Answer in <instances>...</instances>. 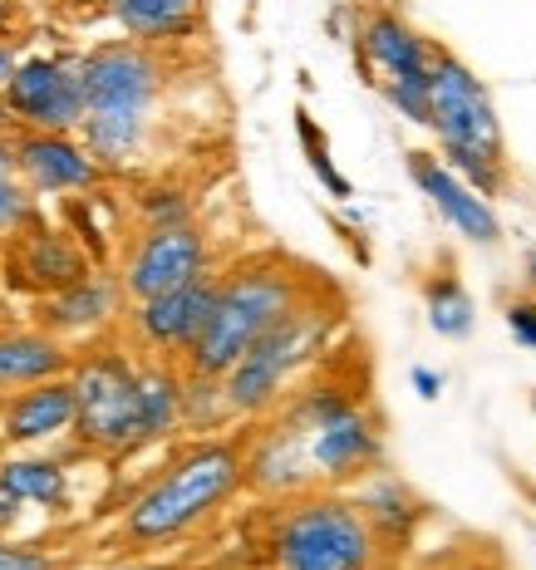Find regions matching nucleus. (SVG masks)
Listing matches in <instances>:
<instances>
[{
  "mask_svg": "<svg viewBox=\"0 0 536 570\" xmlns=\"http://www.w3.org/2000/svg\"><path fill=\"white\" fill-rule=\"evenodd\" d=\"M301 276L281 261H246L232 276H222L217 305L207 315V330L187 350V370L226 379L242 364V354L266 335L271 325H281L285 315L301 305Z\"/></svg>",
  "mask_w": 536,
  "mask_h": 570,
  "instance_id": "nucleus-1",
  "label": "nucleus"
},
{
  "mask_svg": "<svg viewBox=\"0 0 536 570\" xmlns=\"http://www.w3.org/2000/svg\"><path fill=\"white\" fill-rule=\"evenodd\" d=\"M242 482H246V458L236 443L187 448V453L134 502V512H128V537L143 541V546L183 537V531H193L197 521H207L222 502H232V492Z\"/></svg>",
  "mask_w": 536,
  "mask_h": 570,
  "instance_id": "nucleus-2",
  "label": "nucleus"
},
{
  "mask_svg": "<svg viewBox=\"0 0 536 570\" xmlns=\"http://www.w3.org/2000/svg\"><path fill=\"white\" fill-rule=\"evenodd\" d=\"M379 541L360 502L344 497H301L271 527L276 570H374Z\"/></svg>",
  "mask_w": 536,
  "mask_h": 570,
  "instance_id": "nucleus-3",
  "label": "nucleus"
},
{
  "mask_svg": "<svg viewBox=\"0 0 536 570\" xmlns=\"http://www.w3.org/2000/svg\"><path fill=\"white\" fill-rule=\"evenodd\" d=\"M330 325H335V315L315 311V305H305V301L295 305L281 325H271L266 335L242 354V364L226 374L232 409L242 413V419H256V413L276 409V403L291 394L295 374L320 360V350H325V340H330Z\"/></svg>",
  "mask_w": 536,
  "mask_h": 570,
  "instance_id": "nucleus-4",
  "label": "nucleus"
},
{
  "mask_svg": "<svg viewBox=\"0 0 536 570\" xmlns=\"http://www.w3.org/2000/svg\"><path fill=\"white\" fill-rule=\"evenodd\" d=\"M285 419L295 428H305L311 438V462L315 478L325 482H350L364 478L369 468H379L384 458V438L379 423L354 403V394H344L340 384H315L285 409Z\"/></svg>",
  "mask_w": 536,
  "mask_h": 570,
  "instance_id": "nucleus-5",
  "label": "nucleus"
},
{
  "mask_svg": "<svg viewBox=\"0 0 536 570\" xmlns=\"http://www.w3.org/2000/svg\"><path fill=\"white\" fill-rule=\"evenodd\" d=\"M433 134L444 142V158L507 163V138H503V118H497L493 94L448 50L433 55Z\"/></svg>",
  "mask_w": 536,
  "mask_h": 570,
  "instance_id": "nucleus-6",
  "label": "nucleus"
},
{
  "mask_svg": "<svg viewBox=\"0 0 536 570\" xmlns=\"http://www.w3.org/2000/svg\"><path fill=\"white\" fill-rule=\"evenodd\" d=\"M75 423L94 448L138 443V374L124 354H99L75 374Z\"/></svg>",
  "mask_w": 536,
  "mask_h": 570,
  "instance_id": "nucleus-7",
  "label": "nucleus"
},
{
  "mask_svg": "<svg viewBox=\"0 0 536 570\" xmlns=\"http://www.w3.org/2000/svg\"><path fill=\"white\" fill-rule=\"evenodd\" d=\"M202 276H207V242H202L193 222L148 227L134 261H128V295L134 301H153V295H168L177 285H193Z\"/></svg>",
  "mask_w": 536,
  "mask_h": 570,
  "instance_id": "nucleus-8",
  "label": "nucleus"
},
{
  "mask_svg": "<svg viewBox=\"0 0 536 570\" xmlns=\"http://www.w3.org/2000/svg\"><path fill=\"white\" fill-rule=\"evenodd\" d=\"M409 177L419 183V193L433 202V212L458 236H468V242H478V246L503 242V222H497L493 202H487L478 187L462 183L444 158H433V153H409Z\"/></svg>",
  "mask_w": 536,
  "mask_h": 570,
  "instance_id": "nucleus-9",
  "label": "nucleus"
},
{
  "mask_svg": "<svg viewBox=\"0 0 536 570\" xmlns=\"http://www.w3.org/2000/svg\"><path fill=\"white\" fill-rule=\"evenodd\" d=\"M6 94H10V109L30 118V124L50 128V134L69 124H85V75H79V65L35 59V65L10 75Z\"/></svg>",
  "mask_w": 536,
  "mask_h": 570,
  "instance_id": "nucleus-10",
  "label": "nucleus"
},
{
  "mask_svg": "<svg viewBox=\"0 0 536 570\" xmlns=\"http://www.w3.org/2000/svg\"><path fill=\"white\" fill-rule=\"evenodd\" d=\"M85 114L89 109H138L148 114L153 94H158V59L143 55L138 45H109V50H94L85 65Z\"/></svg>",
  "mask_w": 536,
  "mask_h": 570,
  "instance_id": "nucleus-11",
  "label": "nucleus"
},
{
  "mask_svg": "<svg viewBox=\"0 0 536 570\" xmlns=\"http://www.w3.org/2000/svg\"><path fill=\"white\" fill-rule=\"evenodd\" d=\"M217 291L222 281L217 276H202L193 285H177L168 295H153V301H143L138 311V330L143 340L153 344V350H193L197 335L207 330V315L212 305H217Z\"/></svg>",
  "mask_w": 536,
  "mask_h": 570,
  "instance_id": "nucleus-12",
  "label": "nucleus"
},
{
  "mask_svg": "<svg viewBox=\"0 0 536 570\" xmlns=\"http://www.w3.org/2000/svg\"><path fill=\"white\" fill-rule=\"evenodd\" d=\"M311 478H315L311 438H305V428H295L291 419L266 428V433L256 438V448L246 453V482L266 497H291Z\"/></svg>",
  "mask_w": 536,
  "mask_h": 570,
  "instance_id": "nucleus-13",
  "label": "nucleus"
},
{
  "mask_svg": "<svg viewBox=\"0 0 536 570\" xmlns=\"http://www.w3.org/2000/svg\"><path fill=\"white\" fill-rule=\"evenodd\" d=\"M360 50L384 79H409V85H428V79H433V55L438 50L413 26H403L394 10H374V16H364ZM384 79H379V85H384Z\"/></svg>",
  "mask_w": 536,
  "mask_h": 570,
  "instance_id": "nucleus-14",
  "label": "nucleus"
},
{
  "mask_svg": "<svg viewBox=\"0 0 536 570\" xmlns=\"http://www.w3.org/2000/svg\"><path fill=\"white\" fill-rule=\"evenodd\" d=\"M75 423V384H59V379H45L30 394H20L6 413V433L16 443H35V438H50L59 428Z\"/></svg>",
  "mask_w": 536,
  "mask_h": 570,
  "instance_id": "nucleus-15",
  "label": "nucleus"
},
{
  "mask_svg": "<svg viewBox=\"0 0 536 570\" xmlns=\"http://www.w3.org/2000/svg\"><path fill=\"white\" fill-rule=\"evenodd\" d=\"M16 158H20V168H26L40 187H50V193H65V187H89L94 183V163L69 138H59V134H35V138H26Z\"/></svg>",
  "mask_w": 536,
  "mask_h": 570,
  "instance_id": "nucleus-16",
  "label": "nucleus"
},
{
  "mask_svg": "<svg viewBox=\"0 0 536 570\" xmlns=\"http://www.w3.org/2000/svg\"><path fill=\"white\" fill-rule=\"evenodd\" d=\"M109 10L138 40H183L202 26V0H109Z\"/></svg>",
  "mask_w": 536,
  "mask_h": 570,
  "instance_id": "nucleus-17",
  "label": "nucleus"
},
{
  "mask_svg": "<svg viewBox=\"0 0 536 570\" xmlns=\"http://www.w3.org/2000/svg\"><path fill=\"white\" fill-rule=\"evenodd\" d=\"M423 311H428L433 335H444V340H468L472 325H478V305H472L468 285L458 281L452 266H438L433 276L423 281Z\"/></svg>",
  "mask_w": 536,
  "mask_h": 570,
  "instance_id": "nucleus-18",
  "label": "nucleus"
},
{
  "mask_svg": "<svg viewBox=\"0 0 536 570\" xmlns=\"http://www.w3.org/2000/svg\"><path fill=\"white\" fill-rule=\"evenodd\" d=\"M183 379L173 370L138 374V443H158L183 423Z\"/></svg>",
  "mask_w": 536,
  "mask_h": 570,
  "instance_id": "nucleus-19",
  "label": "nucleus"
},
{
  "mask_svg": "<svg viewBox=\"0 0 536 570\" xmlns=\"http://www.w3.org/2000/svg\"><path fill=\"white\" fill-rule=\"evenodd\" d=\"M360 507H364V517H369V527H374L379 541H403V537H409V531L423 521L419 497H413L399 478L369 482L364 492H360Z\"/></svg>",
  "mask_w": 536,
  "mask_h": 570,
  "instance_id": "nucleus-20",
  "label": "nucleus"
},
{
  "mask_svg": "<svg viewBox=\"0 0 536 570\" xmlns=\"http://www.w3.org/2000/svg\"><path fill=\"white\" fill-rule=\"evenodd\" d=\"M65 370V350L45 335H6L0 340V384H45Z\"/></svg>",
  "mask_w": 536,
  "mask_h": 570,
  "instance_id": "nucleus-21",
  "label": "nucleus"
},
{
  "mask_svg": "<svg viewBox=\"0 0 536 570\" xmlns=\"http://www.w3.org/2000/svg\"><path fill=\"white\" fill-rule=\"evenodd\" d=\"M89 153L104 163H124L143 138V114L138 109H89L85 114Z\"/></svg>",
  "mask_w": 536,
  "mask_h": 570,
  "instance_id": "nucleus-22",
  "label": "nucleus"
},
{
  "mask_svg": "<svg viewBox=\"0 0 536 570\" xmlns=\"http://www.w3.org/2000/svg\"><path fill=\"white\" fill-rule=\"evenodd\" d=\"M226 419H236L232 394H226V379L212 374H193L183 389V423L193 428H222Z\"/></svg>",
  "mask_w": 536,
  "mask_h": 570,
  "instance_id": "nucleus-23",
  "label": "nucleus"
},
{
  "mask_svg": "<svg viewBox=\"0 0 536 570\" xmlns=\"http://www.w3.org/2000/svg\"><path fill=\"white\" fill-rule=\"evenodd\" d=\"M0 482L20 497V502H45L55 507L65 497V472L55 462H6L0 468Z\"/></svg>",
  "mask_w": 536,
  "mask_h": 570,
  "instance_id": "nucleus-24",
  "label": "nucleus"
},
{
  "mask_svg": "<svg viewBox=\"0 0 536 570\" xmlns=\"http://www.w3.org/2000/svg\"><path fill=\"white\" fill-rule=\"evenodd\" d=\"M26 266H30V276H40L45 285H59V291H69V285L85 281V266H79V256L69 252L59 236H35L30 252H26Z\"/></svg>",
  "mask_w": 536,
  "mask_h": 570,
  "instance_id": "nucleus-25",
  "label": "nucleus"
},
{
  "mask_svg": "<svg viewBox=\"0 0 536 570\" xmlns=\"http://www.w3.org/2000/svg\"><path fill=\"white\" fill-rule=\"evenodd\" d=\"M109 301H114L109 285L79 281V285H69V291L50 305V315H55V325H94V320L109 315Z\"/></svg>",
  "mask_w": 536,
  "mask_h": 570,
  "instance_id": "nucleus-26",
  "label": "nucleus"
},
{
  "mask_svg": "<svg viewBox=\"0 0 536 570\" xmlns=\"http://www.w3.org/2000/svg\"><path fill=\"white\" fill-rule=\"evenodd\" d=\"M295 134H301V148H305V158H311V168H315V177H320V183L330 187V197H340V202H344V197H354V187L344 183V177H340V168H335V163H330L325 134H320V128H315V118L305 114V109H295Z\"/></svg>",
  "mask_w": 536,
  "mask_h": 570,
  "instance_id": "nucleus-27",
  "label": "nucleus"
},
{
  "mask_svg": "<svg viewBox=\"0 0 536 570\" xmlns=\"http://www.w3.org/2000/svg\"><path fill=\"white\" fill-rule=\"evenodd\" d=\"M507 330H511V340L522 344V350H536V295H517V301H507Z\"/></svg>",
  "mask_w": 536,
  "mask_h": 570,
  "instance_id": "nucleus-28",
  "label": "nucleus"
},
{
  "mask_svg": "<svg viewBox=\"0 0 536 570\" xmlns=\"http://www.w3.org/2000/svg\"><path fill=\"white\" fill-rule=\"evenodd\" d=\"M148 222L153 227H177V222H193V217H187V202L177 193H153L148 197Z\"/></svg>",
  "mask_w": 536,
  "mask_h": 570,
  "instance_id": "nucleus-29",
  "label": "nucleus"
},
{
  "mask_svg": "<svg viewBox=\"0 0 536 570\" xmlns=\"http://www.w3.org/2000/svg\"><path fill=\"white\" fill-rule=\"evenodd\" d=\"M20 217H26V197H20V187L10 177H0V232L16 227Z\"/></svg>",
  "mask_w": 536,
  "mask_h": 570,
  "instance_id": "nucleus-30",
  "label": "nucleus"
},
{
  "mask_svg": "<svg viewBox=\"0 0 536 570\" xmlns=\"http://www.w3.org/2000/svg\"><path fill=\"white\" fill-rule=\"evenodd\" d=\"M0 570H55L45 556H35V551H20V546H6L0 541Z\"/></svg>",
  "mask_w": 536,
  "mask_h": 570,
  "instance_id": "nucleus-31",
  "label": "nucleus"
},
{
  "mask_svg": "<svg viewBox=\"0 0 536 570\" xmlns=\"http://www.w3.org/2000/svg\"><path fill=\"white\" fill-rule=\"evenodd\" d=\"M413 389H419V399H438L444 394V374H433V370H413Z\"/></svg>",
  "mask_w": 536,
  "mask_h": 570,
  "instance_id": "nucleus-32",
  "label": "nucleus"
},
{
  "mask_svg": "<svg viewBox=\"0 0 536 570\" xmlns=\"http://www.w3.org/2000/svg\"><path fill=\"white\" fill-rule=\"evenodd\" d=\"M16 507H20V497H16V492H10V487H6V482H0V531H6V527H10V521H16Z\"/></svg>",
  "mask_w": 536,
  "mask_h": 570,
  "instance_id": "nucleus-33",
  "label": "nucleus"
},
{
  "mask_svg": "<svg viewBox=\"0 0 536 570\" xmlns=\"http://www.w3.org/2000/svg\"><path fill=\"white\" fill-rule=\"evenodd\" d=\"M527 285H532V291H536V252L527 256Z\"/></svg>",
  "mask_w": 536,
  "mask_h": 570,
  "instance_id": "nucleus-34",
  "label": "nucleus"
},
{
  "mask_svg": "<svg viewBox=\"0 0 536 570\" xmlns=\"http://www.w3.org/2000/svg\"><path fill=\"white\" fill-rule=\"evenodd\" d=\"M0 79H10V55H0Z\"/></svg>",
  "mask_w": 536,
  "mask_h": 570,
  "instance_id": "nucleus-35",
  "label": "nucleus"
},
{
  "mask_svg": "<svg viewBox=\"0 0 536 570\" xmlns=\"http://www.w3.org/2000/svg\"><path fill=\"white\" fill-rule=\"evenodd\" d=\"M10 173V158H6V148H0V177H6Z\"/></svg>",
  "mask_w": 536,
  "mask_h": 570,
  "instance_id": "nucleus-36",
  "label": "nucleus"
},
{
  "mask_svg": "<svg viewBox=\"0 0 536 570\" xmlns=\"http://www.w3.org/2000/svg\"><path fill=\"white\" fill-rule=\"evenodd\" d=\"M522 492H527V497H532V507H536V487H522Z\"/></svg>",
  "mask_w": 536,
  "mask_h": 570,
  "instance_id": "nucleus-37",
  "label": "nucleus"
},
{
  "mask_svg": "<svg viewBox=\"0 0 536 570\" xmlns=\"http://www.w3.org/2000/svg\"><path fill=\"white\" fill-rule=\"evenodd\" d=\"M532 413H536V394H532Z\"/></svg>",
  "mask_w": 536,
  "mask_h": 570,
  "instance_id": "nucleus-38",
  "label": "nucleus"
},
{
  "mask_svg": "<svg viewBox=\"0 0 536 570\" xmlns=\"http://www.w3.org/2000/svg\"><path fill=\"white\" fill-rule=\"evenodd\" d=\"M0 20H6V6H0Z\"/></svg>",
  "mask_w": 536,
  "mask_h": 570,
  "instance_id": "nucleus-39",
  "label": "nucleus"
}]
</instances>
